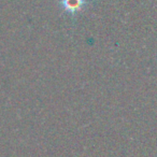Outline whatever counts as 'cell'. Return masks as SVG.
I'll use <instances>...</instances> for the list:
<instances>
[{"instance_id":"cell-1","label":"cell","mask_w":157,"mask_h":157,"mask_svg":"<svg viewBox=\"0 0 157 157\" xmlns=\"http://www.w3.org/2000/svg\"><path fill=\"white\" fill-rule=\"evenodd\" d=\"M61 5L67 13L73 15L85 7L86 0H61Z\"/></svg>"}]
</instances>
